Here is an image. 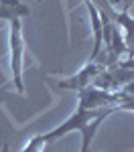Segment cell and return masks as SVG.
Instances as JSON below:
<instances>
[{
	"label": "cell",
	"mask_w": 134,
	"mask_h": 152,
	"mask_svg": "<svg viewBox=\"0 0 134 152\" xmlns=\"http://www.w3.org/2000/svg\"><path fill=\"white\" fill-rule=\"evenodd\" d=\"M128 4L124 6V10L122 12H116L114 10V6L110 8V16H112V20L118 24L120 28H124V33H126V51L130 53V57L134 55V18L132 16H128Z\"/></svg>",
	"instance_id": "3957f363"
},
{
	"label": "cell",
	"mask_w": 134,
	"mask_h": 152,
	"mask_svg": "<svg viewBox=\"0 0 134 152\" xmlns=\"http://www.w3.org/2000/svg\"><path fill=\"white\" fill-rule=\"evenodd\" d=\"M110 4H112V6H116V4H120V0H108Z\"/></svg>",
	"instance_id": "52a82bcc"
},
{
	"label": "cell",
	"mask_w": 134,
	"mask_h": 152,
	"mask_svg": "<svg viewBox=\"0 0 134 152\" xmlns=\"http://www.w3.org/2000/svg\"><path fill=\"white\" fill-rule=\"evenodd\" d=\"M29 14V6H24L23 2L18 4H0V20H8L12 18H21Z\"/></svg>",
	"instance_id": "5b68a950"
},
{
	"label": "cell",
	"mask_w": 134,
	"mask_h": 152,
	"mask_svg": "<svg viewBox=\"0 0 134 152\" xmlns=\"http://www.w3.org/2000/svg\"><path fill=\"white\" fill-rule=\"evenodd\" d=\"M21 0H0V4H18Z\"/></svg>",
	"instance_id": "8992f818"
},
{
	"label": "cell",
	"mask_w": 134,
	"mask_h": 152,
	"mask_svg": "<svg viewBox=\"0 0 134 152\" xmlns=\"http://www.w3.org/2000/svg\"><path fill=\"white\" fill-rule=\"evenodd\" d=\"M23 26L21 18H12L10 20V69H12V81L16 85L18 94H24L23 85Z\"/></svg>",
	"instance_id": "6da1fadb"
},
{
	"label": "cell",
	"mask_w": 134,
	"mask_h": 152,
	"mask_svg": "<svg viewBox=\"0 0 134 152\" xmlns=\"http://www.w3.org/2000/svg\"><path fill=\"white\" fill-rule=\"evenodd\" d=\"M104 118H108V114H102V116L94 118L92 122H87L83 128L79 130V132H81V152H89L92 142H94V138H96V132H97V128L102 126Z\"/></svg>",
	"instance_id": "277c9868"
},
{
	"label": "cell",
	"mask_w": 134,
	"mask_h": 152,
	"mask_svg": "<svg viewBox=\"0 0 134 152\" xmlns=\"http://www.w3.org/2000/svg\"><path fill=\"white\" fill-rule=\"evenodd\" d=\"M104 69H106V65H104V63H100V61H89V63H87V65H85V67L79 71L75 77L65 79V81H59L55 87H61V89H73V91H81V89H85L87 85H92V83H94V79H96V77Z\"/></svg>",
	"instance_id": "7a4b0ae2"
}]
</instances>
